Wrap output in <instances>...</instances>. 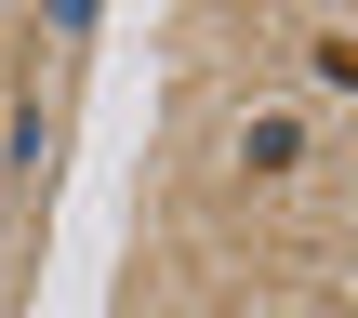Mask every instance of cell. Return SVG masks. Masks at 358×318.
I'll return each instance as SVG.
<instances>
[{"instance_id":"1","label":"cell","mask_w":358,"mask_h":318,"mask_svg":"<svg viewBox=\"0 0 358 318\" xmlns=\"http://www.w3.org/2000/svg\"><path fill=\"white\" fill-rule=\"evenodd\" d=\"M239 159H252V173H292V159H306V133H292V120H252V133H239Z\"/></svg>"}]
</instances>
